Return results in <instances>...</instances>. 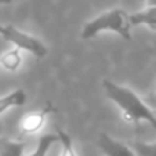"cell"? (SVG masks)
<instances>
[{"instance_id": "cell-8", "label": "cell", "mask_w": 156, "mask_h": 156, "mask_svg": "<svg viewBox=\"0 0 156 156\" xmlns=\"http://www.w3.org/2000/svg\"><path fill=\"white\" fill-rule=\"evenodd\" d=\"M26 142L3 138L0 141V156H25Z\"/></svg>"}, {"instance_id": "cell-7", "label": "cell", "mask_w": 156, "mask_h": 156, "mask_svg": "<svg viewBox=\"0 0 156 156\" xmlns=\"http://www.w3.org/2000/svg\"><path fill=\"white\" fill-rule=\"evenodd\" d=\"M130 25L132 26L145 25L150 29L156 31V6H147L139 12L130 14Z\"/></svg>"}, {"instance_id": "cell-11", "label": "cell", "mask_w": 156, "mask_h": 156, "mask_svg": "<svg viewBox=\"0 0 156 156\" xmlns=\"http://www.w3.org/2000/svg\"><path fill=\"white\" fill-rule=\"evenodd\" d=\"M57 133H58L60 142H61V145H63V153H61V156H76V151H75L72 138H70L64 130H61L60 127H57Z\"/></svg>"}, {"instance_id": "cell-5", "label": "cell", "mask_w": 156, "mask_h": 156, "mask_svg": "<svg viewBox=\"0 0 156 156\" xmlns=\"http://www.w3.org/2000/svg\"><path fill=\"white\" fill-rule=\"evenodd\" d=\"M97 144H98V148L106 156H136L135 148H132L126 142L110 138L107 133H101Z\"/></svg>"}, {"instance_id": "cell-9", "label": "cell", "mask_w": 156, "mask_h": 156, "mask_svg": "<svg viewBox=\"0 0 156 156\" xmlns=\"http://www.w3.org/2000/svg\"><path fill=\"white\" fill-rule=\"evenodd\" d=\"M58 141H60L58 133H46V135H43L38 139V144H37L35 150L32 153H29V154H25V156H46L48 151H49V148L55 142H58Z\"/></svg>"}, {"instance_id": "cell-10", "label": "cell", "mask_w": 156, "mask_h": 156, "mask_svg": "<svg viewBox=\"0 0 156 156\" xmlns=\"http://www.w3.org/2000/svg\"><path fill=\"white\" fill-rule=\"evenodd\" d=\"M0 63H2V66H3L6 70L16 72V70L20 67V64H22L20 49H19V48H14V49L5 52L2 57H0Z\"/></svg>"}, {"instance_id": "cell-4", "label": "cell", "mask_w": 156, "mask_h": 156, "mask_svg": "<svg viewBox=\"0 0 156 156\" xmlns=\"http://www.w3.org/2000/svg\"><path fill=\"white\" fill-rule=\"evenodd\" d=\"M54 112H55V107L51 103H46L41 110L32 112V113L26 115L22 119V122H20V132L25 133V135H32V133L40 132L41 127L44 126V121H46L48 115H51Z\"/></svg>"}, {"instance_id": "cell-6", "label": "cell", "mask_w": 156, "mask_h": 156, "mask_svg": "<svg viewBox=\"0 0 156 156\" xmlns=\"http://www.w3.org/2000/svg\"><path fill=\"white\" fill-rule=\"evenodd\" d=\"M28 103V95L23 89H16L0 98V113H5L11 107H22Z\"/></svg>"}, {"instance_id": "cell-1", "label": "cell", "mask_w": 156, "mask_h": 156, "mask_svg": "<svg viewBox=\"0 0 156 156\" xmlns=\"http://www.w3.org/2000/svg\"><path fill=\"white\" fill-rule=\"evenodd\" d=\"M103 87L107 98L119 107L124 121L133 124L135 127H138L141 121H147L156 130V113L145 101L138 97L136 92L110 80H103Z\"/></svg>"}, {"instance_id": "cell-14", "label": "cell", "mask_w": 156, "mask_h": 156, "mask_svg": "<svg viewBox=\"0 0 156 156\" xmlns=\"http://www.w3.org/2000/svg\"><path fill=\"white\" fill-rule=\"evenodd\" d=\"M147 6H156V0H145Z\"/></svg>"}, {"instance_id": "cell-2", "label": "cell", "mask_w": 156, "mask_h": 156, "mask_svg": "<svg viewBox=\"0 0 156 156\" xmlns=\"http://www.w3.org/2000/svg\"><path fill=\"white\" fill-rule=\"evenodd\" d=\"M130 26H132L130 25V16L124 9L115 8V9H110V11L95 17L94 20L87 22L83 26L81 38L89 40V38L97 37L103 31H112V32H116L118 35H121L124 40L130 41L132 40Z\"/></svg>"}, {"instance_id": "cell-12", "label": "cell", "mask_w": 156, "mask_h": 156, "mask_svg": "<svg viewBox=\"0 0 156 156\" xmlns=\"http://www.w3.org/2000/svg\"><path fill=\"white\" fill-rule=\"evenodd\" d=\"M136 156H156V142H135Z\"/></svg>"}, {"instance_id": "cell-13", "label": "cell", "mask_w": 156, "mask_h": 156, "mask_svg": "<svg viewBox=\"0 0 156 156\" xmlns=\"http://www.w3.org/2000/svg\"><path fill=\"white\" fill-rule=\"evenodd\" d=\"M145 103H147V104H148V106H150V107L153 109V112L156 113V92H154V94H151V95L148 97V100H147Z\"/></svg>"}, {"instance_id": "cell-15", "label": "cell", "mask_w": 156, "mask_h": 156, "mask_svg": "<svg viewBox=\"0 0 156 156\" xmlns=\"http://www.w3.org/2000/svg\"><path fill=\"white\" fill-rule=\"evenodd\" d=\"M11 2H12V0H0V3H2V5H8Z\"/></svg>"}, {"instance_id": "cell-3", "label": "cell", "mask_w": 156, "mask_h": 156, "mask_svg": "<svg viewBox=\"0 0 156 156\" xmlns=\"http://www.w3.org/2000/svg\"><path fill=\"white\" fill-rule=\"evenodd\" d=\"M0 32H2L3 38L9 43H12L16 48H19L20 51H26L29 54H32L34 57L37 58H43L46 57L48 54V48L37 38V37H32L31 34H26L20 29H17L16 26L12 25H6V26H2L0 28Z\"/></svg>"}]
</instances>
